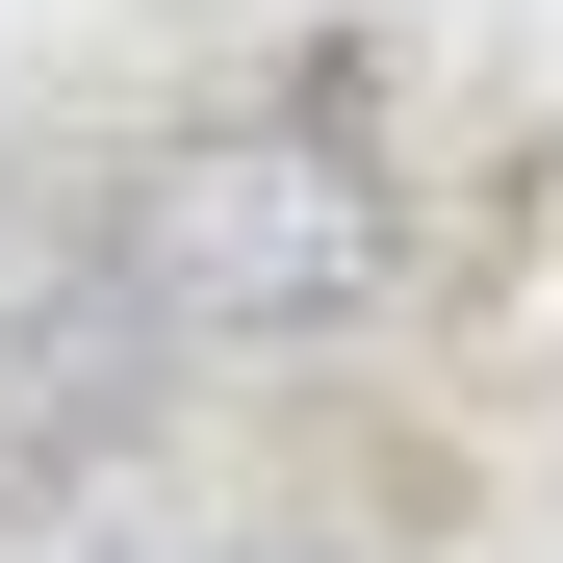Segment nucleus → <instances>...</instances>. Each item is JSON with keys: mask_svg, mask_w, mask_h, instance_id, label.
Here are the masks:
<instances>
[{"mask_svg": "<svg viewBox=\"0 0 563 563\" xmlns=\"http://www.w3.org/2000/svg\"><path fill=\"white\" fill-rule=\"evenodd\" d=\"M129 282H154V333L179 358H282V333H358L410 282V179L358 154L333 103H231V129H179L129 179Z\"/></svg>", "mask_w": 563, "mask_h": 563, "instance_id": "f257e3e1", "label": "nucleus"}, {"mask_svg": "<svg viewBox=\"0 0 563 563\" xmlns=\"http://www.w3.org/2000/svg\"><path fill=\"white\" fill-rule=\"evenodd\" d=\"M154 282H129V206H52V179H0V487L77 461L129 385H154Z\"/></svg>", "mask_w": 563, "mask_h": 563, "instance_id": "f03ea898", "label": "nucleus"}]
</instances>
